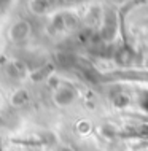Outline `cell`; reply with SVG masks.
Instances as JSON below:
<instances>
[{"label":"cell","mask_w":148,"mask_h":151,"mask_svg":"<svg viewBox=\"0 0 148 151\" xmlns=\"http://www.w3.org/2000/svg\"><path fill=\"white\" fill-rule=\"evenodd\" d=\"M56 104L57 105H62V107H65V105H70L73 100L77 99V92L73 91L72 88H67V86H59L56 88Z\"/></svg>","instance_id":"6da1fadb"}]
</instances>
